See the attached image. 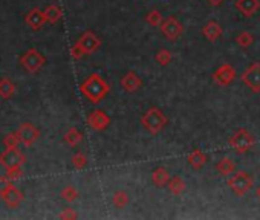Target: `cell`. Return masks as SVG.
<instances>
[{
	"instance_id": "d4e9b609",
	"label": "cell",
	"mask_w": 260,
	"mask_h": 220,
	"mask_svg": "<svg viewBox=\"0 0 260 220\" xmlns=\"http://www.w3.org/2000/svg\"><path fill=\"white\" fill-rule=\"evenodd\" d=\"M146 22L152 26V28H159L164 22V18H162V14L158 11V9H152L147 12L146 15Z\"/></svg>"
},
{
	"instance_id": "7c38bea8",
	"label": "cell",
	"mask_w": 260,
	"mask_h": 220,
	"mask_svg": "<svg viewBox=\"0 0 260 220\" xmlns=\"http://www.w3.org/2000/svg\"><path fill=\"white\" fill-rule=\"evenodd\" d=\"M17 135H19L20 141L25 144V145H32L36 142L39 138H40V132L37 127H34L32 124L29 122H25L19 130H17Z\"/></svg>"
},
{
	"instance_id": "52a82bcc",
	"label": "cell",
	"mask_w": 260,
	"mask_h": 220,
	"mask_svg": "<svg viewBox=\"0 0 260 220\" xmlns=\"http://www.w3.org/2000/svg\"><path fill=\"white\" fill-rule=\"evenodd\" d=\"M242 81L247 84L253 92H260V63H253L244 73H242Z\"/></svg>"
},
{
	"instance_id": "83f0119b",
	"label": "cell",
	"mask_w": 260,
	"mask_h": 220,
	"mask_svg": "<svg viewBox=\"0 0 260 220\" xmlns=\"http://www.w3.org/2000/svg\"><path fill=\"white\" fill-rule=\"evenodd\" d=\"M61 197L66 200V202H75L77 199H78V191L75 190V187H72V185H67L66 188H63V191H61Z\"/></svg>"
},
{
	"instance_id": "3957f363",
	"label": "cell",
	"mask_w": 260,
	"mask_h": 220,
	"mask_svg": "<svg viewBox=\"0 0 260 220\" xmlns=\"http://www.w3.org/2000/svg\"><path fill=\"white\" fill-rule=\"evenodd\" d=\"M228 187L237 197H242L254 187V180L247 171H237L228 179Z\"/></svg>"
},
{
	"instance_id": "cb8c5ba5",
	"label": "cell",
	"mask_w": 260,
	"mask_h": 220,
	"mask_svg": "<svg viewBox=\"0 0 260 220\" xmlns=\"http://www.w3.org/2000/svg\"><path fill=\"white\" fill-rule=\"evenodd\" d=\"M45 15H46V20L49 22V23H57L60 18H61V15H63V12H61V8L60 6H57V5H49L46 9H45Z\"/></svg>"
},
{
	"instance_id": "d590c367",
	"label": "cell",
	"mask_w": 260,
	"mask_h": 220,
	"mask_svg": "<svg viewBox=\"0 0 260 220\" xmlns=\"http://www.w3.org/2000/svg\"><path fill=\"white\" fill-rule=\"evenodd\" d=\"M208 3H210L211 6H219V5H222L225 0H207Z\"/></svg>"
},
{
	"instance_id": "8fae6325",
	"label": "cell",
	"mask_w": 260,
	"mask_h": 220,
	"mask_svg": "<svg viewBox=\"0 0 260 220\" xmlns=\"http://www.w3.org/2000/svg\"><path fill=\"white\" fill-rule=\"evenodd\" d=\"M88 124L91 125V128L97 132H103L106 130L110 124V118L103 112V110H94V112L88 116Z\"/></svg>"
},
{
	"instance_id": "4fadbf2b",
	"label": "cell",
	"mask_w": 260,
	"mask_h": 220,
	"mask_svg": "<svg viewBox=\"0 0 260 220\" xmlns=\"http://www.w3.org/2000/svg\"><path fill=\"white\" fill-rule=\"evenodd\" d=\"M25 22H26V25H28L31 29L37 31V29H40L42 26H45V23H46L48 20H46L45 11H42V9H39V8H32V9L26 14Z\"/></svg>"
},
{
	"instance_id": "5b68a950",
	"label": "cell",
	"mask_w": 260,
	"mask_h": 220,
	"mask_svg": "<svg viewBox=\"0 0 260 220\" xmlns=\"http://www.w3.org/2000/svg\"><path fill=\"white\" fill-rule=\"evenodd\" d=\"M20 63L28 72L36 73L43 67V64L46 63V58L37 49H28L20 57Z\"/></svg>"
},
{
	"instance_id": "ac0fdd59",
	"label": "cell",
	"mask_w": 260,
	"mask_h": 220,
	"mask_svg": "<svg viewBox=\"0 0 260 220\" xmlns=\"http://www.w3.org/2000/svg\"><path fill=\"white\" fill-rule=\"evenodd\" d=\"M168 180H170V174H168V171L164 167H158V168L153 170V173H152V182H153L155 187H158V188L167 187Z\"/></svg>"
},
{
	"instance_id": "277c9868",
	"label": "cell",
	"mask_w": 260,
	"mask_h": 220,
	"mask_svg": "<svg viewBox=\"0 0 260 220\" xmlns=\"http://www.w3.org/2000/svg\"><path fill=\"white\" fill-rule=\"evenodd\" d=\"M230 145L236 153L244 155L250 152L251 147L254 145V136L248 130H245V128H239V130L230 138Z\"/></svg>"
},
{
	"instance_id": "7402d4cb",
	"label": "cell",
	"mask_w": 260,
	"mask_h": 220,
	"mask_svg": "<svg viewBox=\"0 0 260 220\" xmlns=\"http://www.w3.org/2000/svg\"><path fill=\"white\" fill-rule=\"evenodd\" d=\"M15 92V86L9 78H0V97L3 100H9Z\"/></svg>"
},
{
	"instance_id": "9c48e42d",
	"label": "cell",
	"mask_w": 260,
	"mask_h": 220,
	"mask_svg": "<svg viewBox=\"0 0 260 220\" xmlns=\"http://www.w3.org/2000/svg\"><path fill=\"white\" fill-rule=\"evenodd\" d=\"M161 31L167 37V40L173 42V40H178L181 37L182 25L176 20L175 17H167L165 20L162 22V25H161Z\"/></svg>"
},
{
	"instance_id": "8d00e7d4",
	"label": "cell",
	"mask_w": 260,
	"mask_h": 220,
	"mask_svg": "<svg viewBox=\"0 0 260 220\" xmlns=\"http://www.w3.org/2000/svg\"><path fill=\"white\" fill-rule=\"evenodd\" d=\"M256 194H257V197H259V199H260V187H259V188H257V191H256Z\"/></svg>"
},
{
	"instance_id": "ffe728a7",
	"label": "cell",
	"mask_w": 260,
	"mask_h": 220,
	"mask_svg": "<svg viewBox=\"0 0 260 220\" xmlns=\"http://www.w3.org/2000/svg\"><path fill=\"white\" fill-rule=\"evenodd\" d=\"M236 170V164L230 158H222L216 162V171L222 176H230Z\"/></svg>"
},
{
	"instance_id": "f1b7e54d",
	"label": "cell",
	"mask_w": 260,
	"mask_h": 220,
	"mask_svg": "<svg viewBox=\"0 0 260 220\" xmlns=\"http://www.w3.org/2000/svg\"><path fill=\"white\" fill-rule=\"evenodd\" d=\"M20 142V138L17 133H8L5 138H3V145L5 149H17V145Z\"/></svg>"
},
{
	"instance_id": "d6a6232c",
	"label": "cell",
	"mask_w": 260,
	"mask_h": 220,
	"mask_svg": "<svg viewBox=\"0 0 260 220\" xmlns=\"http://www.w3.org/2000/svg\"><path fill=\"white\" fill-rule=\"evenodd\" d=\"M11 187H12L11 179H8V177H0V197H2Z\"/></svg>"
},
{
	"instance_id": "9a60e30c",
	"label": "cell",
	"mask_w": 260,
	"mask_h": 220,
	"mask_svg": "<svg viewBox=\"0 0 260 220\" xmlns=\"http://www.w3.org/2000/svg\"><path fill=\"white\" fill-rule=\"evenodd\" d=\"M222 34H223V29H222L220 23L216 22V20L208 22V23L202 28V35L205 37V39H207L208 42H216Z\"/></svg>"
},
{
	"instance_id": "e575fe53",
	"label": "cell",
	"mask_w": 260,
	"mask_h": 220,
	"mask_svg": "<svg viewBox=\"0 0 260 220\" xmlns=\"http://www.w3.org/2000/svg\"><path fill=\"white\" fill-rule=\"evenodd\" d=\"M60 219H77V213L72 208H67L60 214Z\"/></svg>"
},
{
	"instance_id": "6da1fadb",
	"label": "cell",
	"mask_w": 260,
	"mask_h": 220,
	"mask_svg": "<svg viewBox=\"0 0 260 220\" xmlns=\"http://www.w3.org/2000/svg\"><path fill=\"white\" fill-rule=\"evenodd\" d=\"M109 90H110L109 84L103 80V77L100 75V73H91V75L86 78L80 86L81 94L94 104L100 103L104 97L109 94Z\"/></svg>"
},
{
	"instance_id": "836d02e7",
	"label": "cell",
	"mask_w": 260,
	"mask_h": 220,
	"mask_svg": "<svg viewBox=\"0 0 260 220\" xmlns=\"http://www.w3.org/2000/svg\"><path fill=\"white\" fill-rule=\"evenodd\" d=\"M71 54H72V57L75 58V60H80L81 57H83V55H86L84 52H83V49L75 43L74 46H72V49H71Z\"/></svg>"
},
{
	"instance_id": "1f68e13d",
	"label": "cell",
	"mask_w": 260,
	"mask_h": 220,
	"mask_svg": "<svg viewBox=\"0 0 260 220\" xmlns=\"http://www.w3.org/2000/svg\"><path fill=\"white\" fill-rule=\"evenodd\" d=\"M23 176V170L20 167H12V168H6V177L11 180H17Z\"/></svg>"
},
{
	"instance_id": "e0dca14e",
	"label": "cell",
	"mask_w": 260,
	"mask_h": 220,
	"mask_svg": "<svg viewBox=\"0 0 260 220\" xmlns=\"http://www.w3.org/2000/svg\"><path fill=\"white\" fill-rule=\"evenodd\" d=\"M2 199L5 200V204H6L9 208H17V207L20 205V202L23 200V194L12 185L6 193L2 196Z\"/></svg>"
},
{
	"instance_id": "7a4b0ae2",
	"label": "cell",
	"mask_w": 260,
	"mask_h": 220,
	"mask_svg": "<svg viewBox=\"0 0 260 220\" xmlns=\"http://www.w3.org/2000/svg\"><path fill=\"white\" fill-rule=\"evenodd\" d=\"M167 116L164 112L158 107H150L147 112L141 116V124L144 125L146 130L150 135H158L164 130V127L167 125Z\"/></svg>"
},
{
	"instance_id": "44dd1931",
	"label": "cell",
	"mask_w": 260,
	"mask_h": 220,
	"mask_svg": "<svg viewBox=\"0 0 260 220\" xmlns=\"http://www.w3.org/2000/svg\"><path fill=\"white\" fill-rule=\"evenodd\" d=\"M167 187H168V191L171 194H175V196H181L184 191H185V182L179 177V176H173L170 177L168 183H167Z\"/></svg>"
},
{
	"instance_id": "8992f818",
	"label": "cell",
	"mask_w": 260,
	"mask_h": 220,
	"mask_svg": "<svg viewBox=\"0 0 260 220\" xmlns=\"http://www.w3.org/2000/svg\"><path fill=\"white\" fill-rule=\"evenodd\" d=\"M25 162H26V156L17 149H6L5 152L0 153V165H3L5 168L22 167Z\"/></svg>"
},
{
	"instance_id": "5bb4252c",
	"label": "cell",
	"mask_w": 260,
	"mask_h": 220,
	"mask_svg": "<svg viewBox=\"0 0 260 220\" xmlns=\"http://www.w3.org/2000/svg\"><path fill=\"white\" fill-rule=\"evenodd\" d=\"M119 84H121V87H123L126 92H136L138 89H140L141 86H143V80L136 75L135 72H127L126 75L121 78V81H119Z\"/></svg>"
},
{
	"instance_id": "ba28073f",
	"label": "cell",
	"mask_w": 260,
	"mask_h": 220,
	"mask_svg": "<svg viewBox=\"0 0 260 220\" xmlns=\"http://www.w3.org/2000/svg\"><path fill=\"white\" fill-rule=\"evenodd\" d=\"M77 45L83 49L84 54H94L95 51L100 49L101 40H100V37L95 35L92 31H88V32H84V34L80 37L78 42H77Z\"/></svg>"
},
{
	"instance_id": "4316f807",
	"label": "cell",
	"mask_w": 260,
	"mask_h": 220,
	"mask_svg": "<svg viewBox=\"0 0 260 220\" xmlns=\"http://www.w3.org/2000/svg\"><path fill=\"white\" fill-rule=\"evenodd\" d=\"M112 202H113V205L116 207V208H124V207H127V204H129V194L126 193V191H116L113 196H112Z\"/></svg>"
},
{
	"instance_id": "4dcf8cb0",
	"label": "cell",
	"mask_w": 260,
	"mask_h": 220,
	"mask_svg": "<svg viewBox=\"0 0 260 220\" xmlns=\"http://www.w3.org/2000/svg\"><path fill=\"white\" fill-rule=\"evenodd\" d=\"M72 165L77 170H83L88 165V158H86L84 153H75L72 156Z\"/></svg>"
},
{
	"instance_id": "603a6c76",
	"label": "cell",
	"mask_w": 260,
	"mask_h": 220,
	"mask_svg": "<svg viewBox=\"0 0 260 220\" xmlns=\"http://www.w3.org/2000/svg\"><path fill=\"white\" fill-rule=\"evenodd\" d=\"M81 141H83V133L78 130V128H75V127L69 128V130L66 132V135H64V142L69 144L71 147L78 145Z\"/></svg>"
},
{
	"instance_id": "d6986e66",
	"label": "cell",
	"mask_w": 260,
	"mask_h": 220,
	"mask_svg": "<svg viewBox=\"0 0 260 220\" xmlns=\"http://www.w3.org/2000/svg\"><path fill=\"white\" fill-rule=\"evenodd\" d=\"M188 164L192 165V168H195V170H201L204 165L208 162V158H207V155L202 152V150H199V149H196V150H193L192 153L188 155Z\"/></svg>"
},
{
	"instance_id": "2e32d148",
	"label": "cell",
	"mask_w": 260,
	"mask_h": 220,
	"mask_svg": "<svg viewBox=\"0 0 260 220\" xmlns=\"http://www.w3.org/2000/svg\"><path fill=\"white\" fill-rule=\"evenodd\" d=\"M236 8L245 17H253L260 9V0H237Z\"/></svg>"
},
{
	"instance_id": "30bf717a",
	"label": "cell",
	"mask_w": 260,
	"mask_h": 220,
	"mask_svg": "<svg viewBox=\"0 0 260 220\" xmlns=\"http://www.w3.org/2000/svg\"><path fill=\"white\" fill-rule=\"evenodd\" d=\"M234 78H236V70H234V67H231L227 63L219 66L213 73V80L219 86H230L234 81Z\"/></svg>"
},
{
	"instance_id": "f546056e",
	"label": "cell",
	"mask_w": 260,
	"mask_h": 220,
	"mask_svg": "<svg viewBox=\"0 0 260 220\" xmlns=\"http://www.w3.org/2000/svg\"><path fill=\"white\" fill-rule=\"evenodd\" d=\"M155 60H156V63L161 64V66H167L171 61V54L167 49H161V51H158V54H156Z\"/></svg>"
},
{
	"instance_id": "484cf974",
	"label": "cell",
	"mask_w": 260,
	"mask_h": 220,
	"mask_svg": "<svg viewBox=\"0 0 260 220\" xmlns=\"http://www.w3.org/2000/svg\"><path fill=\"white\" fill-rule=\"evenodd\" d=\"M254 35L251 34V32H247V31H244V32H240L237 37H236V43L240 46V48H250L253 43H254Z\"/></svg>"
}]
</instances>
